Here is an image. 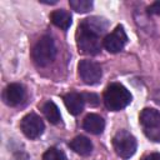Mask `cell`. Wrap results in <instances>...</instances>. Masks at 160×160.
Returning a JSON list of instances; mask_svg holds the SVG:
<instances>
[{"instance_id": "1", "label": "cell", "mask_w": 160, "mask_h": 160, "mask_svg": "<svg viewBox=\"0 0 160 160\" xmlns=\"http://www.w3.org/2000/svg\"><path fill=\"white\" fill-rule=\"evenodd\" d=\"M131 101L130 91L121 84H110L104 92L105 106L111 111H119L128 106Z\"/></svg>"}, {"instance_id": "2", "label": "cell", "mask_w": 160, "mask_h": 160, "mask_svg": "<svg viewBox=\"0 0 160 160\" xmlns=\"http://www.w3.org/2000/svg\"><path fill=\"white\" fill-rule=\"evenodd\" d=\"M56 56V46L51 36L44 35L38 40L32 49V60L39 66H46Z\"/></svg>"}, {"instance_id": "3", "label": "cell", "mask_w": 160, "mask_h": 160, "mask_svg": "<svg viewBox=\"0 0 160 160\" xmlns=\"http://www.w3.org/2000/svg\"><path fill=\"white\" fill-rule=\"evenodd\" d=\"M112 146L120 158L129 159L136 151V139L129 131L120 130L112 138Z\"/></svg>"}, {"instance_id": "4", "label": "cell", "mask_w": 160, "mask_h": 160, "mask_svg": "<svg viewBox=\"0 0 160 160\" xmlns=\"http://www.w3.org/2000/svg\"><path fill=\"white\" fill-rule=\"evenodd\" d=\"M78 48L82 54L88 55H96L101 50V42L99 35L89 31L84 26L79 25L78 31Z\"/></svg>"}, {"instance_id": "5", "label": "cell", "mask_w": 160, "mask_h": 160, "mask_svg": "<svg viewBox=\"0 0 160 160\" xmlns=\"http://www.w3.org/2000/svg\"><path fill=\"white\" fill-rule=\"evenodd\" d=\"M78 70L81 80L88 85L98 84L102 76V70L100 64L92 60H81L78 65Z\"/></svg>"}, {"instance_id": "6", "label": "cell", "mask_w": 160, "mask_h": 160, "mask_svg": "<svg viewBox=\"0 0 160 160\" xmlns=\"http://www.w3.org/2000/svg\"><path fill=\"white\" fill-rule=\"evenodd\" d=\"M20 128H21V131L24 132V135L26 138L36 139L44 132L45 125H44V121L41 120L40 116H38L34 112H30L21 119Z\"/></svg>"}, {"instance_id": "7", "label": "cell", "mask_w": 160, "mask_h": 160, "mask_svg": "<svg viewBox=\"0 0 160 160\" xmlns=\"http://www.w3.org/2000/svg\"><path fill=\"white\" fill-rule=\"evenodd\" d=\"M126 41H128V36L125 34L124 28L122 26H116L115 30L111 34L105 36V39L102 41V45L109 52L116 54V52H119L124 49Z\"/></svg>"}, {"instance_id": "8", "label": "cell", "mask_w": 160, "mask_h": 160, "mask_svg": "<svg viewBox=\"0 0 160 160\" xmlns=\"http://www.w3.org/2000/svg\"><path fill=\"white\" fill-rule=\"evenodd\" d=\"M4 101L10 106H16L21 104L25 99V89L20 84H10L5 88L2 94Z\"/></svg>"}, {"instance_id": "9", "label": "cell", "mask_w": 160, "mask_h": 160, "mask_svg": "<svg viewBox=\"0 0 160 160\" xmlns=\"http://www.w3.org/2000/svg\"><path fill=\"white\" fill-rule=\"evenodd\" d=\"M64 102L65 106L68 108L69 112L72 115H78L84 110V102L85 99L82 94L79 92H69L64 96Z\"/></svg>"}, {"instance_id": "10", "label": "cell", "mask_w": 160, "mask_h": 160, "mask_svg": "<svg viewBox=\"0 0 160 160\" xmlns=\"http://www.w3.org/2000/svg\"><path fill=\"white\" fill-rule=\"evenodd\" d=\"M82 128L90 132V134H94V135H99L104 131V128H105V121L104 119L100 116V115H96V114H89L85 116L84 119V122H82Z\"/></svg>"}, {"instance_id": "11", "label": "cell", "mask_w": 160, "mask_h": 160, "mask_svg": "<svg viewBox=\"0 0 160 160\" xmlns=\"http://www.w3.org/2000/svg\"><path fill=\"white\" fill-rule=\"evenodd\" d=\"M140 122L144 129H154L160 126V112L152 108H145L140 112Z\"/></svg>"}, {"instance_id": "12", "label": "cell", "mask_w": 160, "mask_h": 160, "mask_svg": "<svg viewBox=\"0 0 160 160\" xmlns=\"http://www.w3.org/2000/svg\"><path fill=\"white\" fill-rule=\"evenodd\" d=\"M69 146L76 154L82 155V156H86V155L91 154V151H92V144H91V141L86 136H82V135H79V136L74 138L69 142Z\"/></svg>"}, {"instance_id": "13", "label": "cell", "mask_w": 160, "mask_h": 160, "mask_svg": "<svg viewBox=\"0 0 160 160\" xmlns=\"http://www.w3.org/2000/svg\"><path fill=\"white\" fill-rule=\"evenodd\" d=\"M81 26H84L85 29H88L89 31L96 34V35H100L102 34L106 28H108V21L104 19V18H99V16H91V18H88L85 19L81 24Z\"/></svg>"}, {"instance_id": "14", "label": "cell", "mask_w": 160, "mask_h": 160, "mask_svg": "<svg viewBox=\"0 0 160 160\" xmlns=\"http://www.w3.org/2000/svg\"><path fill=\"white\" fill-rule=\"evenodd\" d=\"M50 19L52 21V24L58 28H60L61 30H68L71 25V15L70 12H68L66 10H55L51 12Z\"/></svg>"}, {"instance_id": "15", "label": "cell", "mask_w": 160, "mask_h": 160, "mask_svg": "<svg viewBox=\"0 0 160 160\" xmlns=\"http://www.w3.org/2000/svg\"><path fill=\"white\" fill-rule=\"evenodd\" d=\"M42 112L45 115V118L51 122V124H58L61 120V115L59 111V108L55 105V102L52 101H46L42 105Z\"/></svg>"}, {"instance_id": "16", "label": "cell", "mask_w": 160, "mask_h": 160, "mask_svg": "<svg viewBox=\"0 0 160 160\" xmlns=\"http://www.w3.org/2000/svg\"><path fill=\"white\" fill-rule=\"evenodd\" d=\"M69 4L72 10H75L76 12H81V14L88 12L92 8L91 0H70Z\"/></svg>"}, {"instance_id": "17", "label": "cell", "mask_w": 160, "mask_h": 160, "mask_svg": "<svg viewBox=\"0 0 160 160\" xmlns=\"http://www.w3.org/2000/svg\"><path fill=\"white\" fill-rule=\"evenodd\" d=\"M42 160H66V155L60 149L50 148L44 152Z\"/></svg>"}, {"instance_id": "18", "label": "cell", "mask_w": 160, "mask_h": 160, "mask_svg": "<svg viewBox=\"0 0 160 160\" xmlns=\"http://www.w3.org/2000/svg\"><path fill=\"white\" fill-rule=\"evenodd\" d=\"M145 134L148 138H150L152 141H160V130L158 128L154 129H145Z\"/></svg>"}, {"instance_id": "19", "label": "cell", "mask_w": 160, "mask_h": 160, "mask_svg": "<svg viewBox=\"0 0 160 160\" xmlns=\"http://www.w3.org/2000/svg\"><path fill=\"white\" fill-rule=\"evenodd\" d=\"M148 11H149L150 14H154V15H160V1L152 2V4L148 8Z\"/></svg>"}, {"instance_id": "20", "label": "cell", "mask_w": 160, "mask_h": 160, "mask_svg": "<svg viewBox=\"0 0 160 160\" xmlns=\"http://www.w3.org/2000/svg\"><path fill=\"white\" fill-rule=\"evenodd\" d=\"M144 160H160V154L159 152H151L148 156H145Z\"/></svg>"}]
</instances>
